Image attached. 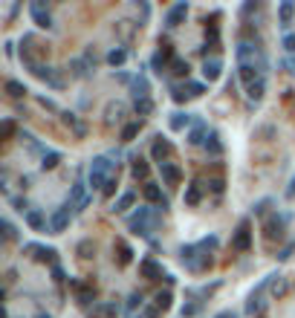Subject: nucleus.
Here are the masks:
<instances>
[{
  "label": "nucleus",
  "mask_w": 295,
  "mask_h": 318,
  "mask_svg": "<svg viewBox=\"0 0 295 318\" xmlns=\"http://www.w3.org/2000/svg\"><path fill=\"white\" fill-rule=\"evenodd\" d=\"M116 119H122V104H110L107 107V122H116Z\"/></svg>",
  "instance_id": "34"
},
{
  "label": "nucleus",
  "mask_w": 295,
  "mask_h": 318,
  "mask_svg": "<svg viewBox=\"0 0 295 318\" xmlns=\"http://www.w3.org/2000/svg\"><path fill=\"white\" fill-rule=\"evenodd\" d=\"M151 151H154V159H157L159 165H162V162H171V157H174L171 142H165L162 136H157V139H154V148H151Z\"/></svg>",
  "instance_id": "7"
},
{
  "label": "nucleus",
  "mask_w": 295,
  "mask_h": 318,
  "mask_svg": "<svg viewBox=\"0 0 295 318\" xmlns=\"http://www.w3.org/2000/svg\"><path fill=\"white\" fill-rule=\"evenodd\" d=\"M133 177H136V180H145V182H148V165H145L142 159H136V162H133Z\"/></svg>",
  "instance_id": "25"
},
{
  "label": "nucleus",
  "mask_w": 295,
  "mask_h": 318,
  "mask_svg": "<svg viewBox=\"0 0 295 318\" xmlns=\"http://www.w3.org/2000/svg\"><path fill=\"white\" fill-rule=\"evenodd\" d=\"M157 313H159V307H148V310H145V316L148 318H157Z\"/></svg>",
  "instance_id": "46"
},
{
  "label": "nucleus",
  "mask_w": 295,
  "mask_h": 318,
  "mask_svg": "<svg viewBox=\"0 0 295 318\" xmlns=\"http://www.w3.org/2000/svg\"><path fill=\"white\" fill-rule=\"evenodd\" d=\"M203 93V84H188V95H200Z\"/></svg>",
  "instance_id": "44"
},
{
  "label": "nucleus",
  "mask_w": 295,
  "mask_h": 318,
  "mask_svg": "<svg viewBox=\"0 0 295 318\" xmlns=\"http://www.w3.org/2000/svg\"><path fill=\"white\" fill-rule=\"evenodd\" d=\"M133 110H136V116H151L154 113V101L151 98H136Z\"/></svg>",
  "instance_id": "16"
},
{
  "label": "nucleus",
  "mask_w": 295,
  "mask_h": 318,
  "mask_svg": "<svg viewBox=\"0 0 295 318\" xmlns=\"http://www.w3.org/2000/svg\"><path fill=\"white\" fill-rule=\"evenodd\" d=\"M205 151H208V154H214V157H220V151H223V145H220V139H217V133H208V139H205Z\"/></svg>",
  "instance_id": "17"
},
{
  "label": "nucleus",
  "mask_w": 295,
  "mask_h": 318,
  "mask_svg": "<svg viewBox=\"0 0 295 318\" xmlns=\"http://www.w3.org/2000/svg\"><path fill=\"white\" fill-rule=\"evenodd\" d=\"M116 249H119V263H122V266H125V263H131V246H128V243H122V240H119V243H116Z\"/></svg>",
  "instance_id": "23"
},
{
  "label": "nucleus",
  "mask_w": 295,
  "mask_h": 318,
  "mask_svg": "<svg viewBox=\"0 0 295 318\" xmlns=\"http://www.w3.org/2000/svg\"><path fill=\"white\" fill-rule=\"evenodd\" d=\"M214 318H234V313H229V310H226V313H220V316H214Z\"/></svg>",
  "instance_id": "48"
},
{
  "label": "nucleus",
  "mask_w": 295,
  "mask_h": 318,
  "mask_svg": "<svg viewBox=\"0 0 295 318\" xmlns=\"http://www.w3.org/2000/svg\"><path fill=\"white\" fill-rule=\"evenodd\" d=\"M194 313H197V307H194V304H188V307H182V316H194Z\"/></svg>",
  "instance_id": "45"
},
{
  "label": "nucleus",
  "mask_w": 295,
  "mask_h": 318,
  "mask_svg": "<svg viewBox=\"0 0 295 318\" xmlns=\"http://www.w3.org/2000/svg\"><path fill=\"white\" fill-rule=\"evenodd\" d=\"M52 278H55V281H64V272H61V269L55 266V269H52Z\"/></svg>",
  "instance_id": "47"
},
{
  "label": "nucleus",
  "mask_w": 295,
  "mask_h": 318,
  "mask_svg": "<svg viewBox=\"0 0 295 318\" xmlns=\"http://www.w3.org/2000/svg\"><path fill=\"white\" fill-rule=\"evenodd\" d=\"M78 254H81V257H93V254H96V246H93L90 240H84V243H78Z\"/></svg>",
  "instance_id": "32"
},
{
  "label": "nucleus",
  "mask_w": 295,
  "mask_h": 318,
  "mask_svg": "<svg viewBox=\"0 0 295 318\" xmlns=\"http://www.w3.org/2000/svg\"><path fill=\"white\" fill-rule=\"evenodd\" d=\"M133 200H136V194H133V191H125V194L113 203V211H125V208H131Z\"/></svg>",
  "instance_id": "15"
},
{
  "label": "nucleus",
  "mask_w": 295,
  "mask_h": 318,
  "mask_svg": "<svg viewBox=\"0 0 295 318\" xmlns=\"http://www.w3.org/2000/svg\"><path fill=\"white\" fill-rule=\"evenodd\" d=\"M154 301H157V307H159V310H168V307H171V289H159Z\"/></svg>",
  "instance_id": "21"
},
{
  "label": "nucleus",
  "mask_w": 295,
  "mask_h": 318,
  "mask_svg": "<svg viewBox=\"0 0 295 318\" xmlns=\"http://www.w3.org/2000/svg\"><path fill=\"white\" fill-rule=\"evenodd\" d=\"M159 174H162V182L171 185V188L180 185V180H182V171H180L174 162H162V165H159Z\"/></svg>",
  "instance_id": "6"
},
{
  "label": "nucleus",
  "mask_w": 295,
  "mask_h": 318,
  "mask_svg": "<svg viewBox=\"0 0 295 318\" xmlns=\"http://www.w3.org/2000/svg\"><path fill=\"white\" fill-rule=\"evenodd\" d=\"M263 237H266L269 243H275V240L284 237V220H281L278 214H272V217L266 220V226H263Z\"/></svg>",
  "instance_id": "5"
},
{
  "label": "nucleus",
  "mask_w": 295,
  "mask_h": 318,
  "mask_svg": "<svg viewBox=\"0 0 295 318\" xmlns=\"http://www.w3.org/2000/svg\"><path fill=\"white\" fill-rule=\"evenodd\" d=\"M90 316L93 318H116V304H93Z\"/></svg>",
  "instance_id": "11"
},
{
  "label": "nucleus",
  "mask_w": 295,
  "mask_h": 318,
  "mask_svg": "<svg viewBox=\"0 0 295 318\" xmlns=\"http://www.w3.org/2000/svg\"><path fill=\"white\" fill-rule=\"evenodd\" d=\"M185 203H188V205H197V203H200V185H197V182L185 191Z\"/></svg>",
  "instance_id": "30"
},
{
  "label": "nucleus",
  "mask_w": 295,
  "mask_h": 318,
  "mask_svg": "<svg viewBox=\"0 0 295 318\" xmlns=\"http://www.w3.org/2000/svg\"><path fill=\"white\" fill-rule=\"evenodd\" d=\"M261 318H263V316H261Z\"/></svg>",
  "instance_id": "51"
},
{
  "label": "nucleus",
  "mask_w": 295,
  "mask_h": 318,
  "mask_svg": "<svg viewBox=\"0 0 295 318\" xmlns=\"http://www.w3.org/2000/svg\"><path fill=\"white\" fill-rule=\"evenodd\" d=\"M293 12H295V6H293V3H281V9H278V18H281V26H287V23L293 21Z\"/></svg>",
  "instance_id": "19"
},
{
  "label": "nucleus",
  "mask_w": 295,
  "mask_h": 318,
  "mask_svg": "<svg viewBox=\"0 0 295 318\" xmlns=\"http://www.w3.org/2000/svg\"><path fill=\"white\" fill-rule=\"evenodd\" d=\"M249 246H252V226L243 220L240 226H237L234 237H231V249H234V252H246Z\"/></svg>",
  "instance_id": "3"
},
{
  "label": "nucleus",
  "mask_w": 295,
  "mask_h": 318,
  "mask_svg": "<svg viewBox=\"0 0 295 318\" xmlns=\"http://www.w3.org/2000/svg\"><path fill=\"white\" fill-rule=\"evenodd\" d=\"M125 58H128V52H125V49H113V52L107 55V61L113 64V67H119V64H125Z\"/></svg>",
  "instance_id": "29"
},
{
  "label": "nucleus",
  "mask_w": 295,
  "mask_h": 318,
  "mask_svg": "<svg viewBox=\"0 0 295 318\" xmlns=\"http://www.w3.org/2000/svg\"><path fill=\"white\" fill-rule=\"evenodd\" d=\"M287 194H290V197H295V180H293V185H290V191H287Z\"/></svg>",
  "instance_id": "49"
},
{
  "label": "nucleus",
  "mask_w": 295,
  "mask_h": 318,
  "mask_svg": "<svg viewBox=\"0 0 295 318\" xmlns=\"http://www.w3.org/2000/svg\"><path fill=\"white\" fill-rule=\"evenodd\" d=\"M12 133H15V125H12V119H6L3 122V139H9Z\"/></svg>",
  "instance_id": "38"
},
{
  "label": "nucleus",
  "mask_w": 295,
  "mask_h": 318,
  "mask_svg": "<svg viewBox=\"0 0 295 318\" xmlns=\"http://www.w3.org/2000/svg\"><path fill=\"white\" fill-rule=\"evenodd\" d=\"M203 75H205L208 81H214V78L220 75V61H217V58H211V61L205 58V64H203Z\"/></svg>",
  "instance_id": "14"
},
{
  "label": "nucleus",
  "mask_w": 295,
  "mask_h": 318,
  "mask_svg": "<svg viewBox=\"0 0 295 318\" xmlns=\"http://www.w3.org/2000/svg\"><path fill=\"white\" fill-rule=\"evenodd\" d=\"M157 223H159V217H154L151 208H139L131 220H128V226H131V231H136V234H151Z\"/></svg>",
  "instance_id": "1"
},
{
  "label": "nucleus",
  "mask_w": 295,
  "mask_h": 318,
  "mask_svg": "<svg viewBox=\"0 0 295 318\" xmlns=\"http://www.w3.org/2000/svg\"><path fill=\"white\" fill-rule=\"evenodd\" d=\"M128 307L136 310V307H142V295H131V301H128Z\"/></svg>",
  "instance_id": "43"
},
{
  "label": "nucleus",
  "mask_w": 295,
  "mask_h": 318,
  "mask_svg": "<svg viewBox=\"0 0 295 318\" xmlns=\"http://www.w3.org/2000/svg\"><path fill=\"white\" fill-rule=\"evenodd\" d=\"M246 90H249V98H255V101H258V98H263V78H258L255 84H249Z\"/></svg>",
  "instance_id": "27"
},
{
  "label": "nucleus",
  "mask_w": 295,
  "mask_h": 318,
  "mask_svg": "<svg viewBox=\"0 0 295 318\" xmlns=\"http://www.w3.org/2000/svg\"><path fill=\"white\" fill-rule=\"evenodd\" d=\"M284 49H287V52H295V35H287V38H284Z\"/></svg>",
  "instance_id": "39"
},
{
  "label": "nucleus",
  "mask_w": 295,
  "mask_h": 318,
  "mask_svg": "<svg viewBox=\"0 0 295 318\" xmlns=\"http://www.w3.org/2000/svg\"><path fill=\"white\" fill-rule=\"evenodd\" d=\"M6 93L12 95V98H23V95H26V87H23V84H18V81H12V78H9V81H6Z\"/></svg>",
  "instance_id": "18"
},
{
  "label": "nucleus",
  "mask_w": 295,
  "mask_h": 318,
  "mask_svg": "<svg viewBox=\"0 0 295 318\" xmlns=\"http://www.w3.org/2000/svg\"><path fill=\"white\" fill-rule=\"evenodd\" d=\"M240 78L246 81V87L255 84V81L261 78V75H258V67H255V64H240Z\"/></svg>",
  "instance_id": "13"
},
{
  "label": "nucleus",
  "mask_w": 295,
  "mask_h": 318,
  "mask_svg": "<svg viewBox=\"0 0 295 318\" xmlns=\"http://www.w3.org/2000/svg\"><path fill=\"white\" fill-rule=\"evenodd\" d=\"M185 15H188V3H177V6H174V9L168 12L165 23H168V26H180V21H182Z\"/></svg>",
  "instance_id": "10"
},
{
  "label": "nucleus",
  "mask_w": 295,
  "mask_h": 318,
  "mask_svg": "<svg viewBox=\"0 0 295 318\" xmlns=\"http://www.w3.org/2000/svg\"><path fill=\"white\" fill-rule=\"evenodd\" d=\"M142 194H145L148 203H159L162 208H168V203H165V197H162V188H159L157 182H145V185H142Z\"/></svg>",
  "instance_id": "8"
},
{
  "label": "nucleus",
  "mask_w": 295,
  "mask_h": 318,
  "mask_svg": "<svg viewBox=\"0 0 295 318\" xmlns=\"http://www.w3.org/2000/svg\"><path fill=\"white\" fill-rule=\"evenodd\" d=\"M110 165H113V162H110L107 157H96V159H93V165H90V185H93V188H104V182L110 180V177H107Z\"/></svg>",
  "instance_id": "2"
},
{
  "label": "nucleus",
  "mask_w": 295,
  "mask_h": 318,
  "mask_svg": "<svg viewBox=\"0 0 295 318\" xmlns=\"http://www.w3.org/2000/svg\"><path fill=\"white\" fill-rule=\"evenodd\" d=\"M58 154H55V151H49V154H44V168H55V165H58Z\"/></svg>",
  "instance_id": "35"
},
{
  "label": "nucleus",
  "mask_w": 295,
  "mask_h": 318,
  "mask_svg": "<svg viewBox=\"0 0 295 318\" xmlns=\"http://www.w3.org/2000/svg\"><path fill=\"white\" fill-rule=\"evenodd\" d=\"M72 75H84V61H72Z\"/></svg>",
  "instance_id": "41"
},
{
  "label": "nucleus",
  "mask_w": 295,
  "mask_h": 318,
  "mask_svg": "<svg viewBox=\"0 0 295 318\" xmlns=\"http://www.w3.org/2000/svg\"><path fill=\"white\" fill-rule=\"evenodd\" d=\"M203 139H208V133H205V127H203V125H197L194 130L188 133V142H191V145H200Z\"/></svg>",
  "instance_id": "22"
},
{
  "label": "nucleus",
  "mask_w": 295,
  "mask_h": 318,
  "mask_svg": "<svg viewBox=\"0 0 295 318\" xmlns=\"http://www.w3.org/2000/svg\"><path fill=\"white\" fill-rule=\"evenodd\" d=\"M284 292H287V284H284V281H275V284H272V295H275V298H281Z\"/></svg>",
  "instance_id": "37"
},
{
  "label": "nucleus",
  "mask_w": 295,
  "mask_h": 318,
  "mask_svg": "<svg viewBox=\"0 0 295 318\" xmlns=\"http://www.w3.org/2000/svg\"><path fill=\"white\" fill-rule=\"evenodd\" d=\"M139 272H142V278H148V281L162 278V266H159L157 260H142V263H139Z\"/></svg>",
  "instance_id": "9"
},
{
  "label": "nucleus",
  "mask_w": 295,
  "mask_h": 318,
  "mask_svg": "<svg viewBox=\"0 0 295 318\" xmlns=\"http://www.w3.org/2000/svg\"><path fill=\"white\" fill-rule=\"evenodd\" d=\"M38 318H52V316H38Z\"/></svg>",
  "instance_id": "50"
},
{
  "label": "nucleus",
  "mask_w": 295,
  "mask_h": 318,
  "mask_svg": "<svg viewBox=\"0 0 295 318\" xmlns=\"http://www.w3.org/2000/svg\"><path fill=\"white\" fill-rule=\"evenodd\" d=\"M72 217V203H64L55 214H52V220H49V228H52V234H61L67 228V223Z\"/></svg>",
  "instance_id": "4"
},
{
  "label": "nucleus",
  "mask_w": 295,
  "mask_h": 318,
  "mask_svg": "<svg viewBox=\"0 0 295 318\" xmlns=\"http://www.w3.org/2000/svg\"><path fill=\"white\" fill-rule=\"evenodd\" d=\"M26 223H29V228H35V231H44V228H46V217H44V211H38V208H32V211L26 214Z\"/></svg>",
  "instance_id": "12"
},
{
  "label": "nucleus",
  "mask_w": 295,
  "mask_h": 318,
  "mask_svg": "<svg viewBox=\"0 0 295 318\" xmlns=\"http://www.w3.org/2000/svg\"><path fill=\"white\" fill-rule=\"evenodd\" d=\"M116 188H119V182H116V180H107V182H104V188H101V194H104V197H113V194H116Z\"/></svg>",
  "instance_id": "36"
},
{
  "label": "nucleus",
  "mask_w": 295,
  "mask_h": 318,
  "mask_svg": "<svg viewBox=\"0 0 295 318\" xmlns=\"http://www.w3.org/2000/svg\"><path fill=\"white\" fill-rule=\"evenodd\" d=\"M263 304L261 301H258V298H252V304H249V307H246V313H249V316H255V313H258V310H261Z\"/></svg>",
  "instance_id": "40"
},
{
  "label": "nucleus",
  "mask_w": 295,
  "mask_h": 318,
  "mask_svg": "<svg viewBox=\"0 0 295 318\" xmlns=\"http://www.w3.org/2000/svg\"><path fill=\"white\" fill-rule=\"evenodd\" d=\"M255 52H258L255 44H246V41H243V44L237 46V58H249V55H255Z\"/></svg>",
  "instance_id": "28"
},
{
  "label": "nucleus",
  "mask_w": 295,
  "mask_h": 318,
  "mask_svg": "<svg viewBox=\"0 0 295 318\" xmlns=\"http://www.w3.org/2000/svg\"><path fill=\"white\" fill-rule=\"evenodd\" d=\"M133 95H136V98H148V81H145L142 75L133 81Z\"/></svg>",
  "instance_id": "20"
},
{
  "label": "nucleus",
  "mask_w": 295,
  "mask_h": 318,
  "mask_svg": "<svg viewBox=\"0 0 295 318\" xmlns=\"http://www.w3.org/2000/svg\"><path fill=\"white\" fill-rule=\"evenodd\" d=\"M208 188L214 191V194H223V188H226L223 177H211V180H208Z\"/></svg>",
  "instance_id": "33"
},
{
  "label": "nucleus",
  "mask_w": 295,
  "mask_h": 318,
  "mask_svg": "<svg viewBox=\"0 0 295 318\" xmlns=\"http://www.w3.org/2000/svg\"><path fill=\"white\" fill-rule=\"evenodd\" d=\"M171 127H174V130H182V127H188V116H185V113H177V116L171 119Z\"/></svg>",
  "instance_id": "31"
},
{
  "label": "nucleus",
  "mask_w": 295,
  "mask_h": 318,
  "mask_svg": "<svg viewBox=\"0 0 295 318\" xmlns=\"http://www.w3.org/2000/svg\"><path fill=\"white\" fill-rule=\"evenodd\" d=\"M139 127H142V122H131V125H125V130H122V142H131L133 136L139 133Z\"/></svg>",
  "instance_id": "24"
},
{
  "label": "nucleus",
  "mask_w": 295,
  "mask_h": 318,
  "mask_svg": "<svg viewBox=\"0 0 295 318\" xmlns=\"http://www.w3.org/2000/svg\"><path fill=\"white\" fill-rule=\"evenodd\" d=\"M171 72H174V75H188V61L174 58V61H171Z\"/></svg>",
  "instance_id": "26"
},
{
  "label": "nucleus",
  "mask_w": 295,
  "mask_h": 318,
  "mask_svg": "<svg viewBox=\"0 0 295 318\" xmlns=\"http://www.w3.org/2000/svg\"><path fill=\"white\" fill-rule=\"evenodd\" d=\"M3 231H6V240L15 237V228H12V223H9V220H3Z\"/></svg>",
  "instance_id": "42"
}]
</instances>
